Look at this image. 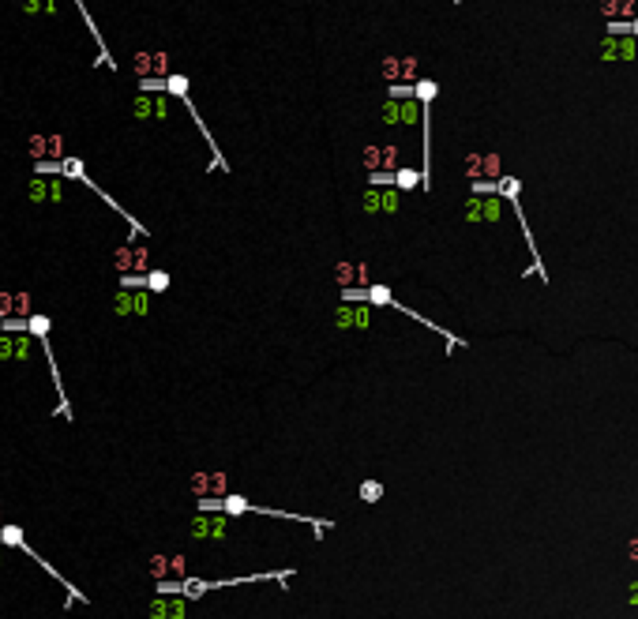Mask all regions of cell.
I'll return each instance as SVG.
<instances>
[{"mask_svg": "<svg viewBox=\"0 0 638 619\" xmlns=\"http://www.w3.org/2000/svg\"><path fill=\"white\" fill-rule=\"evenodd\" d=\"M113 263L121 274H147L151 270V248L147 241H128L124 248L113 252Z\"/></svg>", "mask_w": 638, "mask_h": 619, "instance_id": "cell-1", "label": "cell"}, {"mask_svg": "<svg viewBox=\"0 0 638 619\" xmlns=\"http://www.w3.org/2000/svg\"><path fill=\"white\" fill-rule=\"evenodd\" d=\"M188 533L195 541H225L229 537V522L225 515H207V510H199V515L188 522Z\"/></svg>", "mask_w": 638, "mask_h": 619, "instance_id": "cell-2", "label": "cell"}, {"mask_svg": "<svg viewBox=\"0 0 638 619\" xmlns=\"http://www.w3.org/2000/svg\"><path fill=\"white\" fill-rule=\"evenodd\" d=\"M26 195H31V203H38V207L60 203V199H64V180L45 177V173H34V180L26 184Z\"/></svg>", "mask_w": 638, "mask_h": 619, "instance_id": "cell-3", "label": "cell"}, {"mask_svg": "<svg viewBox=\"0 0 638 619\" xmlns=\"http://www.w3.org/2000/svg\"><path fill=\"white\" fill-rule=\"evenodd\" d=\"M335 327H338V331H353V327L368 331V327H372V312L361 305V300H342V305L335 308Z\"/></svg>", "mask_w": 638, "mask_h": 619, "instance_id": "cell-4", "label": "cell"}, {"mask_svg": "<svg viewBox=\"0 0 638 619\" xmlns=\"http://www.w3.org/2000/svg\"><path fill=\"white\" fill-rule=\"evenodd\" d=\"M379 116H383V124H413V121H421V105L413 98H406V102L387 98V102H383V109H379Z\"/></svg>", "mask_w": 638, "mask_h": 619, "instance_id": "cell-5", "label": "cell"}, {"mask_svg": "<svg viewBox=\"0 0 638 619\" xmlns=\"http://www.w3.org/2000/svg\"><path fill=\"white\" fill-rule=\"evenodd\" d=\"M31 158L34 162H60L64 158V136H31Z\"/></svg>", "mask_w": 638, "mask_h": 619, "instance_id": "cell-6", "label": "cell"}, {"mask_svg": "<svg viewBox=\"0 0 638 619\" xmlns=\"http://www.w3.org/2000/svg\"><path fill=\"white\" fill-rule=\"evenodd\" d=\"M188 615V604H184V597L177 601V593H158L151 601V619H184Z\"/></svg>", "mask_w": 638, "mask_h": 619, "instance_id": "cell-7", "label": "cell"}, {"mask_svg": "<svg viewBox=\"0 0 638 619\" xmlns=\"http://www.w3.org/2000/svg\"><path fill=\"white\" fill-rule=\"evenodd\" d=\"M0 361H31V338L19 334H0Z\"/></svg>", "mask_w": 638, "mask_h": 619, "instance_id": "cell-8", "label": "cell"}, {"mask_svg": "<svg viewBox=\"0 0 638 619\" xmlns=\"http://www.w3.org/2000/svg\"><path fill=\"white\" fill-rule=\"evenodd\" d=\"M184 571H188V563H184L180 552H173V556H154L151 559V574L162 582V578H184Z\"/></svg>", "mask_w": 638, "mask_h": 619, "instance_id": "cell-9", "label": "cell"}, {"mask_svg": "<svg viewBox=\"0 0 638 619\" xmlns=\"http://www.w3.org/2000/svg\"><path fill=\"white\" fill-rule=\"evenodd\" d=\"M364 210H368V214H379V210L394 214V210H398V192L394 188H368L364 192Z\"/></svg>", "mask_w": 638, "mask_h": 619, "instance_id": "cell-10", "label": "cell"}, {"mask_svg": "<svg viewBox=\"0 0 638 619\" xmlns=\"http://www.w3.org/2000/svg\"><path fill=\"white\" fill-rule=\"evenodd\" d=\"M19 11L23 16H57L60 0H19Z\"/></svg>", "mask_w": 638, "mask_h": 619, "instance_id": "cell-11", "label": "cell"}, {"mask_svg": "<svg viewBox=\"0 0 638 619\" xmlns=\"http://www.w3.org/2000/svg\"><path fill=\"white\" fill-rule=\"evenodd\" d=\"M131 116H136V121H154V94L139 90V94L131 98Z\"/></svg>", "mask_w": 638, "mask_h": 619, "instance_id": "cell-12", "label": "cell"}, {"mask_svg": "<svg viewBox=\"0 0 638 619\" xmlns=\"http://www.w3.org/2000/svg\"><path fill=\"white\" fill-rule=\"evenodd\" d=\"M143 289H151V293H166V289H169V274L166 270H147V274H143Z\"/></svg>", "mask_w": 638, "mask_h": 619, "instance_id": "cell-13", "label": "cell"}, {"mask_svg": "<svg viewBox=\"0 0 638 619\" xmlns=\"http://www.w3.org/2000/svg\"><path fill=\"white\" fill-rule=\"evenodd\" d=\"M131 72H136L139 79L154 75V53H136V57H131Z\"/></svg>", "mask_w": 638, "mask_h": 619, "instance_id": "cell-14", "label": "cell"}, {"mask_svg": "<svg viewBox=\"0 0 638 619\" xmlns=\"http://www.w3.org/2000/svg\"><path fill=\"white\" fill-rule=\"evenodd\" d=\"M335 282H338L342 289L357 282V267H353V263H338V267H335Z\"/></svg>", "mask_w": 638, "mask_h": 619, "instance_id": "cell-15", "label": "cell"}, {"mask_svg": "<svg viewBox=\"0 0 638 619\" xmlns=\"http://www.w3.org/2000/svg\"><path fill=\"white\" fill-rule=\"evenodd\" d=\"M361 499H364V503H379V499H383V484L379 481H364L361 484Z\"/></svg>", "mask_w": 638, "mask_h": 619, "instance_id": "cell-16", "label": "cell"}, {"mask_svg": "<svg viewBox=\"0 0 638 619\" xmlns=\"http://www.w3.org/2000/svg\"><path fill=\"white\" fill-rule=\"evenodd\" d=\"M364 169H368V173L383 169V147H364Z\"/></svg>", "mask_w": 638, "mask_h": 619, "instance_id": "cell-17", "label": "cell"}, {"mask_svg": "<svg viewBox=\"0 0 638 619\" xmlns=\"http://www.w3.org/2000/svg\"><path fill=\"white\" fill-rule=\"evenodd\" d=\"M215 488H210V473H195L192 477V495L199 499V495H210Z\"/></svg>", "mask_w": 638, "mask_h": 619, "instance_id": "cell-18", "label": "cell"}, {"mask_svg": "<svg viewBox=\"0 0 638 619\" xmlns=\"http://www.w3.org/2000/svg\"><path fill=\"white\" fill-rule=\"evenodd\" d=\"M131 300H136V297H131V289H121V293H117V305H113V312L121 315V319H124V315H131Z\"/></svg>", "mask_w": 638, "mask_h": 619, "instance_id": "cell-19", "label": "cell"}, {"mask_svg": "<svg viewBox=\"0 0 638 619\" xmlns=\"http://www.w3.org/2000/svg\"><path fill=\"white\" fill-rule=\"evenodd\" d=\"M417 180H421V173H413V169H398V173H394L398 188H417Z\"/></svg>", "mask_w": 638, "mask_h": 619, "instance_id": "cell-20", "label": "cell"}, {"mask_svg": "<svg viewBox=\"0 0 638 619\" xmlns=\"http://www.w3.org/2000/svg\"><path fill=\"white\" fill-rule=\"evenodd\" d=\"M387 98H394V102H406V98H413V87H409V83H391Z\"/></svg>", "mask_w": 638, "mask_h": 619, "instance_id": "cell-21", "label": "cell"}, {"mask_svg": "<svg viewBox=\"0 0 638 619\" xmlns=\"http://www.w3.org/2000/svg\"><path fill=\"white\" fill-rule=\"evenodd\" d=\"M383 79H387V83H398V57L383 60Z\"/></svg>", "mask_w": 638, "mask_h": 619, "instance_id": "cell-22", "label": "cell"}, {"mask_svg": "<svg viewBox=\"0 0 638 619\" xmlns=\"http://www.w3.org/2000/svg\"><path fill=\"white\" fill-rule=\"evenodd\" d=\"M154 75H158V79L169 75V57H166V53H154Z\"/></svg>", "mask_w": 638, "mask_h": 619, "instance_id": "cell-23", "label": "cell"}, {"mask_svg": "<svg viewBox=\"0 0 638 619\" xmlns=\"http://www.w3.org/2000/svg\"><path fill=\"white\" fill-rule=\"evenodd\" d=\"M0 525H4V507H0Z\"/></svg>", "mask_w": 638, "mask_h": 619, "instance_id": "cell-24", "label": "cell"}, {"mask_svg": "<svg viewBox=\"0 0 638 619\" xmlns=\"http://www.w3.org/2000/svg\"><path fill=\"white\" fill-rule=\"evenodd\" d=\"M0 567H4V552H0Z\"/></svg>", "mask_w": 638, "mask_h": 619, "instance_id": "cell-25", "label": "cell"}]
</instances>
